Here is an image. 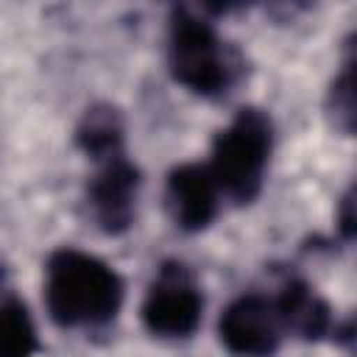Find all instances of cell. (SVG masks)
Segmentation results:
<instances>
[{
	"label": "cell",
	"instance_id": "5b68a950",
	"mask_svg": "<svg viewBox=\"0 0 357 357\" xmlns=\"http://www.w3.org/2000/svg\"><path fill=\"white\" fill-rule=\"evenodd\" d=\"M223 346L237 357H271L282 337V324L271 298L248 293L234 298L218 324Z\"/></svg>",
	"mask_w": 357,
	"mask_h": 357
},
{
	"label": "cell",
	"instance_id": "7c38bea8",
	"mask_svg": "<svg viewBox=\"0 0 357 357\" xmlns=\"http://www.w3.org/2000/svg\"><path fill=\"white\" fill-rule=\"evenodd\" d=\"M340 231L346 240L354 237V198H351V190L343 195V206H340Z\"/></svg>",
	"mask_w": 357,
	"mask_h": 357
},
{
	"label": "cell",
	"instance_id": "8fae6325",
	"mask_svg": "<svg viewBox=\"0 0 357 357\" xmlns=\"http://www.w3.org/2000/svg\"><path fill=\"white\" fill-rule=\"evenodd\" d=\"M329 109L335 114V126L349 134L354 128V70H351V61L346 64L343 75L332 84Z\"/></svg>",
	"mask_w": 357,
	"mask_h": 357
},
{
	"label": "cell",
	"instance_id": "30bf717a",
	"mask_svg": "<svg viewBox=\"0 0 357 357\" xmlns=\"http://www.w3.org/2000/svg\"><path fill=\"white\" fill-rule=\"evenodd\" d=\"M39 349L33 321L22 301L0 304V357H33Z\"/></svg>",
	"mask_w": 357,
	"mask_h": 357
},
{
	"label": "cell",
	"instance_id": "ba28073f",
	"mask_svg": "<svg viewBox=\"0 0 357 357\" xmlns=\"http://www.w3.org/2000/svg\"><path fill=\"white\" fill-rule=\"evenodd\" d=\"M282 329L304 340H318L329 329V304L301 279H290L273 301Z\"/></svg>",
	"mask_w": 357,
	"mask_h": 357
},
{
	"label": "cell",
	"instance_id": "277c9868",
	"mask_svg": "<svg viewBox=\"0 0 357 357\" xmlns=\"http://www.w3.org/2000/svg\"><path fill=\"white\" fill-rule=\"evenodd\" d=\"M204 298L181 262H165L142 304V321L153 335L184 337L201 321Z\"/></svg>",
	"mask_w": 357,
	"mask_h": 357
},
{
	"label": "cell",
	"instance_id": "9c48e42d",
	"mask_svg": "<svg viewBox=\"0 0 357 357\" xmlns=\"http://www.w3.org/2000/svg\"><path fill=\"white\" fill-rule=\"evenodd\" d=\"M75 139L84 153H89L95 162L112 159L123 153V117L114 106L98 103L86 109V114L78 123Z\"/></svg>",
	"mask_w": 357,
	"mask_h": 357
},
{
	"label": "cell",
	"instance_id": "8992f818",
	"mask_svg": "<svg viewBox=\"0 0 357 357\" xmlns=\"http://www.w3.org/2000/svg\"><path fill=\"white\" fill-rule=\"evenodd\" d=\"M137 187H139V170L123 153L98 162V173L92 176L86 192H89L92 215L103 231L120 234L128 229L134 218Z\"/></svg>",
	"mask_w": 357,
	"mask_h": 357
},
{
	"label": "cell",
	"instance_id": "6da1fadb",
	"mask_svg": "<svg viewBox=\"0 0 357 357\" xmlns=\"http://www.w3.org/2000/svg\"><path fill=\"white\" fill-rule=\"evenodd\" d=\"M45 301L59 326L103 324L123 304V282L103 259L75 248H59L47 259Z\"/></svg>",
	"mask_w": 357,
	"mask_h": 357
},
{
	"label": "cell",
	"instance_id": "7a4b0ae2",
	"mask_svg": "<svg viewBox=\"0 0 357 357\" xmlns=\"http://www.w3.org/2000/svg\"><path fill=\"white\" fill-rule=\"evenodd\" d=\"M271 153V120L259 109H240L212 142L209 173L226 195L240 204L257 198Z\"/></svg>",
	"mask_w": 357,
	"mask_h": 357
},
{
	"label": "cell",
	"instance_id": "52a82bcc",
	"mask_svg": "<svg viewBox=\"0 0 357 357\" xmlns=\"http://www.w3.org/2000/svg\"><path fill=\"white\" fill-rule=\"evenodd\" d=\"M167 209L184 231L204 229L218 209V184L206 165H178L167 176Z\"/></svg>",
	"mask_w": 357,
	"mask_h": 357
},
{
	"label": "cell",
	"instance_id": "3957f363",
	"mask_svg": "<svg viewBox=\"0 0 357 357\" xmlns=\"http://www.w3.org/2000/svg\"><path fill=\"white\" fill-rule=\"evenodd\" d=\"M170 73L178 84L201 95H215L229 84V61L212 25L187 8L170 17Z\"/></svg>",
	"mask_w": 357,
	"mask_h": 357
}]
</instances>
